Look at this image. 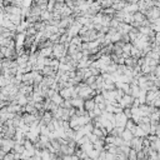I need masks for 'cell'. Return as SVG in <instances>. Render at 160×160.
I'll list each match as a JSON object with an SVG mask.
<instances>
[{
    "instance_id": "1",
    "label": "cell",
    "mask_w": 160,
    "mask_h": 160,
    "mask_svg": "<svg viewBox=\"0 0 160 160\" xmlns=\"http://www.w3.org/2000/svg\"><path fill=\"white\" fill-rule=\"evenodd\" d=\"M65 54H66V48L64 47V44H60V43H54V44H53V50H51L53 58L60 59Z\"/></svg>"
},
{
    "instance_id": "2",
    "label": "cell",
    "mask_w": 160,
    "mask_h": 160,
    "mask_svg": "<svg viewBox=\"0 0 160 160\" xmlns=\"http://www.w3.org/2000/svg\"><path fill=\"white\" fill-rule=\"evenodd\" d=\"M114 120H115V126H123L124 128L128 118L125 116V114L123 111H120V113L114 114Z\"/></svg>"
},
{
    "instance_id": "3",
    "label": "cell",
    "mask_w": 160,
    "mask_h": 160,
    "mask_svg": "<svg viewBox=\"0 0 160 160\" xmlns=\"http://www.w3.org/2000/svg\"><path fill=\"white\" fill-rule=\"evenodd\" d=\"M130 148L134 149L135 151L141 150L143 148V138H139V136H133L130 140Z\"/></svg>"
},
{
    "instance_id": "4",
    "label": "cell",
    "mask_w": 160,
    "mask_h": 160,
    "mask_svg": "<svg viewBox=\"0 0 160 160\" xmlns=\"http://www.w3.org/2000/svg\"><path fill=\"white\" fill-rule=\"evenodd\" d=\"M83 108L85 109L86 111L93 110V109L95 108V101H94V99H93V98L85 99V100H84V104H83Z\"/></svg>"
},
{
    "instance_id": "5",
    "label": "cell",
    "mask_w": 160,
    "mask_h": 160,
    "mask_svg": "<svg viewBox=\"0 0 160 160\" xmlns=\"http://www.w3.org/2000/svg\"><path fill=\"white\" fill-rule=\"evenodd\" d=\"M50 100L53 101V103H55L56 105H62L63 104V101H64V99L62 98V96H60V94L58 93V91H55V93L54 94H53L51 96H50Z\"/></svg>"
},
{
    "instance_id": "6",
    "label": "cell",
    "mask_w": 160,
    "mask_h": 160,
    "mask_svg": "<svg viewBox=\"0 0 160 160\" xmlns=\"http://www.w3.org/2000/svg\"><path fill=\"white\" fill-rule=\"evenodd\" d=\"M136 60H138V59H136V58H134V56H126L125 59H124V64L128 66V68H131V69H133V68L136 65Z\"/></svg>"
},
{
    "instance_id": "7",
    "label": "cell",
    "mask_w": 160,
    "mask_h": 160,
    "mask_svg": "<svg viewBox=\"0 0 160 160\" xmlns=\"http://www.w3.org/2000/svg\"><path fill=\"white\" fill-rule=\"evenodd\" d=\"M145 19H146V17H145V15H144L143 13H140L139 10H138V11H135V13L133 14V20L138 21L139 24H140V23H141L143 20H145Z\"/></svg>"
},
{
    "instance_id": "8",
    "label": "cell",
    "mask_w": 160,
    "mask_h": 160,
    "mask_svg": "<svg viewBox=\"0 0 160 160\" xmlns=\"http://www.w3.org/2000/svg\"><path fill=\"white\" fill-rule=\"evenodd\" d=\"M120 136L123 138V140H131V138H133L134 135H133V133H131L130 130H128V129H124Z\"/></svg>"
},
{
    "instance_id": "9",
    "label": "cell",
    "mask_w": 160,
    "mask_h": 160,
    "mask_svg": "<svg viewBox=\"0 0 160 160\" xmlns=\"http://www.w3.org/2000/svg\"><path fill=\"white\" fill-rule=\"evenodd\" d=\"M94 101H95V104H103V103H105V98L103 96V94L101 93H99V94H96L94 98Z\"/></svg>"
},
{
    "instance_id": "10",
    "label": "cell",
    "mask_w": 160,
    "mask_h": 160,
    "mask_svg": "<svg viewBox=\"0 0 160 160\" xmlns=\"http://www.w3.org/2000/svg\"><path fill=\"white\" fill-rule=\"evenodd\" d=\"M128 159L136 160V151L134 149H131V148H130V150H129V153H128Z\"/></svg>"
},
{
    "instance_id": "11",
    "label": "cell",
    "mask_w": 160,
    "mask_h": 160,
    "mask_svg": "<svg viewBox=\"0 0 160 160\" xmlns=\"http://www.w3.org/2000/svg\"><path fill=\"white\" fill-rule=\"evenodd\" d=\"M2 11H3V8H2V6H0V13H2Z\"/></svg>"
}]
</instances>
